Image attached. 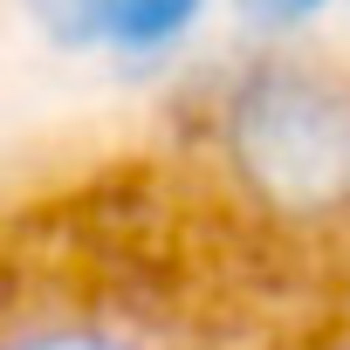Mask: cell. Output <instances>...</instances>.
I'll list each match as a JSON object with an SVG mask.
<instances>
[{
	"mask_svg": "<svg viewBox=\"0 0 350 350\" xmlns=\"http://www.w3.org/2000/svg\"><path fill=\"white\" fill-rule=\"evenodd\" d=\"M227 144L247 186L288 213L350 200V96L302 69L254 76L227 110Z\"/></svg>",
	"mask_w": 350,
	"mask_h": 350,
	"instance_id": "6da1fadb",
	"label": "cell"
},
{
	"mask_svg": "<svg viewBox=\"0 0 350 350\" xmlns=\"http://www.w3.org/2000/svg\"><path fill=\"white\" fill-rule=\"evenodd\" d=\"M42 28L62 49H117V55H144L179 35L200 0H35Z\"/></svg>",
	"mask_w": 350,
	"mask_h": 350,
	"instance_id": "7a4b0ae2",
	"label": "cell"
},
{
	"mask_svg": "<svg viewBox=\"0 0 350 350\" xmlns=\"http://www.w3.org/2000/svg\"><path fill=\"white\" fill-rule=\"evenodd\" d=\"M14 350H137L124 336H103V329H49V336H28Z\"/></svg>",
	"mask_w": 350,
	"mask_h": 350,
	"instance_id": "3957f363",
	"label": "cell"
},
{
	"mask_svg": "<svg viewBox=\"0 0 350 350\" xmlns=\"http://www.w3.org/2000/svg\"><path fill=\"white\" fill-rule=\"evenodd\" d=\"M323 0H241V14L261 21V28H288V21H309Z\"/></svg>",
	"mask_w": 350,
	"mask_h": 350,
	"instance_id": "277c9868",
	"label": "cell"
}]
</instances>
